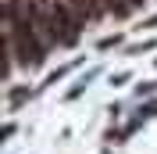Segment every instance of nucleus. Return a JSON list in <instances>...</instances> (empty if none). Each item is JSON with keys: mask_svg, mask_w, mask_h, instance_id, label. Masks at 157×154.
<instances>
[{"mask_svg": "<svg viewBox=\"0 0 157 154\" xmlns=\"http://www.w3.org/2000/svg\"><path fill=\"white\" fill-rule=\"evenodd\" d=\"M132 4H143V0H132Z\"/></svg>", "mask_w": 157, "mask_h": 154, "instance_id": "7ed1b4c3", "label": "nucleus"}, {"mask_svg": "<svg viewBox=\"0 0 157 154\" xmlns=\"http://www.w3.org/2000/svg\"><path fill=\"white\" fill-rule=\"evenodd\" d=\"M78 25H82V18H78L64 0L61 4H50V39L57 47H71L75 43L78 39Z\"/></svg>", "mask_w": 157, "mask_h": 154, "instance_id": "f257e3e1", "label": "nucleus"}, {"mask_svg": "<svg viewBox=\"0 0 157 154\" xmlns=\"http://www.w3.org/2000/svg\"><path fill=\"white\" fill-rule=\"evenodd\" d=\"M64 4H68V7L75 11V14H78L82 22H97L100 14L107 11L104 4H100V0H64Z\"/></svg>", "mask_w": 157, "mask_h": 154, "instance_id": "f03ea898", "label": "nucleus"}]
</instances>
